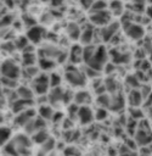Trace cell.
<instances>
[{"label":"cell","mask_w":152,"mask_h":156,"mask_svg":"<svg viewBox=\"0 0 152 156\" xmlns=\"http://www.w3.org/2000/svg\"><path fill=\"white\" fill-rule=\"evenodd\" d=\"M94 37H95V29L92 27H86L81 30L79 40H80L81 44H84L86 46V45H91Z\"/></svg>","instance_id":"obj_18"},{"label":"cell","mask_w":152,"mask_h":156,"mask_svg":"<svg viewBox=\"0 0 152 156\" xmlns=\"http://www.w3.org/2000/svg\"><path fill=\"white\" fill-rule=\"evenodd\" d=\"M124 106V98L120 95H113L111 96V104H109V110L118 111Z\"/></svg>","instance_id":"obj_25"},{"label":"cell","mask_w":152,"mask_h":156,"mask_svg":"<svg viewBox=\"0 0 152 156\" xmlns=\"http://www.w3.org/2000/svg\"><path fill=\"white\" fill-rule=\"evenodd\" d=\"M122 29L124 34L133 40H139L145 35V28L140 23L134 22V21L125 20L122 24Z\"/></svg>","instance_id":"obj_2"},{"label":"cell","mask_w":152,"mask_h":156,"mask_svg":"<svg viewBox=\"0 0 152 156\" xmlns=\"http://www.w3.org/2000/svg\"><path fill=\"white\" fill-rule=\"evenodd\" d=\"M113 62H116V63H126V62H129V60H130V56L129 55H126V54H123V52H119V51H114V54H113Z\"/></svg>","instance_id":"obj_28"},{"label":"cell","mask_w":152,"mask_h":156,"mask_svg":"<svg viewBox=\"0 0 152 156\" xmlns=\"http://www.w3.org/2000/svg\"><path fill=\"white\" fill-rule=\"evenodd\" d=\"M77 118L79 119L80 124H90L95 119V112L90 106H79L77 112Z\"/></svg>","instance_id":"obj_10"},{"label":"cell","mask_w":152,"mask_h":156,"mask_svg":"<svg viewBox=\"0 0 152 156\" xmlns=\"http://www.w3.org/2000/svg\"><path fill=\"white\" fill-rule=\"evenodd\" d=\"M77 154H78L77 149H75V147H72V146H69V147H67V149L64 150V155H67V156H74V155H77Z\"/></svg>","instance_id":"obj_42"},{"label":"cell","mask_w":152,"mask_h":156,"mask_svg":"<svg viewBox=\"0 0 152 156\" xmlns=\"http://www.w3.org/2000/svg\"><path fill=\"white\" fill-rule=\"evenodd\" d=\"M129 113L134 119H142L145 116V112L141 107H129Z\"/></svg>","instance_id":"obj_30"},{"label":"cell","mask_w":152,"mask_h":156,"mask_svg":"<svg viewBox=\"0 0 152 156\" xmlns=\"http://www.w3.org/2000/svg\"><path fill=\"white\" fill-rule=\"evenodd\" d=\"M63 94H64V91L60 87L51 88V91H50V94L47 96L50 105L52 106V105H56L58 102H63Z\"/></svg>","instance_id":"obj_16"},{"label":"cell","mask_w":152,"mask_h":156,"mask_svg":"<svg viewBox=\"0 0 152 156\" xmlns=\"http://www.w3.org/2000/svg\"><path fill=\"white\" fill-rule=\"evenodd\" d=\"M126 83L131 87V89H136L137 87H140V82L137 80V78L135 76H129L126 78Z\"/></svg>","instance_id":"obj_40"},{"label":"cell","mask_w":152,"mask_h":156,"mask_svg":"<svg viewBox=\"0 0 152 156\" xmlns=\"http://www.w3.org/2000/svg\"><path fill=\"white\" fill-rule=\"evenodd\" d=\"M108 58V54L106 51V48L103 45H95L91 55L84 61L85 65L95 71L101 72L102 68L106 66Z\"/></svg>","instance_id":"obj_1"},{"label":"cell","mask_w":152,"mask_h":156,"mask_svg":"<svg viewBox=\"0 0 152 156\" xmlns=\"http://www.w3.org/2000/svg\"><path fill=\"white\" fill-rule=\"evenodd\" d=\"M64 78L68 82V84L74 88H83L86 83V77L84 72L77 69L75 67L67 68L64 72Z\"/></svg>","instance_id":"obj_3"},{"label":"cell","mask_w":152,"mask_h":156,"mask_svg":"<svg viewBox=\"0 0 152 156\" xmlns=\"http://www.w3.org/2000/svg\"><path fill=\"white\" fill-rule=\"evenodd\" d=\"M108 4L105 0H95L92 6H91V11H102V10H107Z\"/></svg>","instance_id":"obj_34"},{"label":"cell","mask_w":152,"mask_h":156,"mask_svg":"<svg viewBox=\"0 0 152 156\" xmlns=\"http://www.w3.org/2000/svg\"><path fill=\"white\" fill-rule=\"evenodd\" d=\"M1 49L4 51H7V52H13L16 49V45H15V41H7V43H4L1 45Z\"/></svg>","instance_id":"obj_39"},{"label":"cell","mask_w":152,"mask_h":156,"mask_svg":"<svg viewBox=\"0 0 152 156\" xmlns=\"http://www.w3.org/2000/svg\"><path fill=\"white\" fill-rule=\"evenodd\" d=\"M0 83H1V85H2L4 88H10V89H12V88L16 87L17 80H16V79H11V78H6V77H1Z\"/></svg>","instance_id":"obj_35"},{"label":"cell","mask_w":152,"mask_h":156,"mask_svg":"<svg viewBox=\"0 0 152 156\" xmlns=\"http://www.w3.org/2000/svg\"><path fill=\"white\" fill-rule=\"evenodd\" d=\"M135 143L140 147L152 144V130L151 128H139L135 133Z\"/></svg>","instance_id":"obj_8"},{"label":"cell","mask_w":152,"mask_h":156,"mask_svg":"<svg viewBox=\"0 0 152 156\" xmlns=\"http://www.w3.org/2000/svg\"><path fill=\"white\" fill-rule=\"evenodd\" d=\"M35 116H36V111L33 107L27 108V110H24V111H22V112H19V113L16 115V117H15V124H18V126L24 127Z\"/></svg>","instance_id":"obj_12"},{"label":"cell","mask_w":152,"mask_h":156,"mask_svg":"<svg viewBox=\"0 0 152 156\" xmlns=\"http://www.w3.org/2000/svg\"><path fill=\"white\" fill-rule=\"evenodd\" d=\"M103 83H105V87H106V90H107V91H109V93H114V91H116V89H117V83H116L114 79L108 78V79H106Z\"/></svg>","instance_id":"obj_37"},{"label":"cell","mask_w":152,"mask_h":156,"mask_svg":"<svg viewBox=\"0 0 152 156\" xmlns=\"http://www.w3.org/2000/svg\"><path fill=\"white\" fill-rule=\"evenodd\" d=\"M49 80H50V88H57V87H60L62 78L58 73L52 72L51 74H49Z\"/></svg>","instance_id":"obj_31"},{"label":"cell","mask_w":152,"mask_h":156,"mask_svg":"<svg viewBox=\"0 0 152 156\" xmlns=\"http://www.w3.org/2000/svg\"><path fill=\"white\" fill-rule=\"evenodd\" d=\"M38 63H39V68L43 71H50L56 66L55 60H50V58H45V57H39Z\"/></svg>","instance_id":"obj_26"},{"label":"cell","mask_w":152,"mask_h":156,"mask_svg":"<svg viewBox=\"0 0 152 156\" xmlns=\"http://www.w3.org/2000/svg\"><path fill=\"white\" fill-rule=\"evenodd\" d=\"M2 85H1V83H0V98H2Z\"/></svg>","instance_id":"obj_46"},{"label":"cell","mask_w":152,"mask_h":156,"mask_svg":"<svg viewBox=\"0 0 152 156\" xmlns=\"http://www.w3.org/2000/svg\"><path fill=\"white\" fill-rule=\"evenodd\" d=\"M91 101H92L91 94L88 90L80 89V90L75 91L73 95V102L78 106H89Z\"/></svg>","instance_id":"obj_13"},{"label":"cell","mask_w":152,"mask_h":156,"mask_svg":"<svg viewBox=\"0 0 152 156\" xmlns=\"http://www.w3.org/2000/svg\"><path fill=\"white\" fill-rule=\"evenodd\" d=\"M142 110H143V112H145V115L147 116V117H150V118H152V94L145 100V102H143V105H142Z\"/></svg>","instance_id":"obj_32"},{"label":"cell","mask_w":152,"mask_h":156,"mask_svg":"<svg viewBox=\"0 0 152 156\" xmlns=\"http://www.w3.org/2000/svg\"><path fill=\"white\" fill-rule=\"evenodd\" d=\"M30 88H32V90L35 95H39V96L45 95L50 89L49 76L46 73H39L36 77H34L32 79Z\"/></svg>","instance_id":"obj_4"},{"label":"cell","mask_w":152,"mask_h":156,"mask_svg":"<svg viewBox=\"0 0 152 156\" xmlns=\"http://www.w3.org/2000/svg\"><path fill=\"white\" fill-rule=\"evenodd\" d=\"M119 156H131V155H130V152H123V154H120Z\"/></svg>","instance_id":"obj_45"},{"label":"cell","mask_w":152,"mask_h":156,"mask_svg":"<svg viewBox=\"0 0 152 156\" xmlns=\"http://www.w3.org/2000/svg\"><path fill=\"white\" fill-rule=\"evenodd\" d=\"M38 113H39V117H41L45 121H50L52 119L54 115H55V111L52 108L51 105H40L39 106V110H38Z\"/></svg>","instance_id":"obj_22"},{"label":"cell","mask_w":152,"mask_h":156,"mask_svg":"<svg viewBox=\"0 0 152 156\" xmlns=\"http://www.w3.org/2000/svg\"><path fill=\"white\" fill-rule=\"evenodd\" d=\"M50 138V135H49V132L44 128V129H40V130H36L34 134H33V136H32V141H34V143H36V144H44L47 139Z\"/></svg>","instance_id":"obj_23"},{"label":"cell","mask_w":152,"mask_h":156,"mask_svg":"<svg viewBox=\"0 0 152 156\" xmlns=\"http://www.w3.org/2000/svg\"><path fill=\"white\" fill-rule=\"evenodd\" d=\"M120 28V24L118 23V22H109L108 24H106L105 27H102L101 29H100V37H101V39H102V41L103 43H107V41H109L114 35H116V33L118 32V29Z\"/></svg>","instance_id":"obj_9"},{"label":"cell","mask_w":152,"mask_h":156,"mask_svg":"<svg viewBox=\"0 0 152 156\" xmlns=\"http://www.w3.org/2000/svg\"><path fill=\"white\" fill-rule=\"evenodd\" d=\"M28 44H29V40H28V38L26 37V35H22V37H18V38H16V40H15V45H16V49H18V50H24L27 46H28Z\"/></svg>","instance_id":"obj_29"},{"label":"cell","mask_w":152,"mask_h":156,"mask_svg":"<svg viewBox=\"0 0 152 156\" xmlns=\"http://www.w3.org/2000/svg\"><path fill=\"white\" fill-rule=\"evenodd\" d=\"M2 122V117H1V115H0V123Z\"/></svg>","instance_id":"obj_47"},{"label":"cell","mask_w":152,"mask_h":156,"mask_svg":"<svg viewBox=\"0 0 152 156\" xmlns=\"http://www.w3.org/2000/svg\"><path fill=\"white\" fill-rule=\"evenodd\" d=\"M108 11L113 16H122L124 13V4L122 0H112L108 4Z\"/></svg>","instance_id":"obj_19"},{"label":"cell","mask_w":152,"mask_h":156,"mask_svg":"<svg viewBox=\"0 0 152 156\" xmlns=\"http://www.w3.org/2000/svg\"><path fill=\"white\" fill-rule=\"evenodd\" d=\"M4 152L6 154V156H18L19 155L17 149H16V146L11 141L4 145Z\"/></svg>","instance_id":"obj_33"},{"label":"cell","mask_w":152,"mask_h":156,"mask_svg":"<svg viewBox=\"0 0 152 156\" xmlns=\"http://www.w3.org/2000/svg\"><path fill=\"white\" fill-rule=\"evenodd\" d=\"M21 68L18 67V65L12 61V60H5L1 65H0V74L1 77H6V78H11V79H18V77L21 76Z\"/></svg>","instance_id":"obj_5"},{"label":"cell","mask_w":152,"mask_h":156,"mask_svg":"<svg viewBox=\"0 0 152 156\" xmlns=\"http://www.w3.org/2000/svg\"><path fill=\"white\" fill-rule=\"evenodd\" d=\"M126 100H128V104L130 107H141L145 102V100L141 95V91L139 89H131L126 96Z\"/></svg>","instance_id":"obj_14"},{"label":"cell","mask_w":152,"mask_h":156,"mask_svg":"<svg viewBox=\"0 0 152 156\" xmlns=\"http://www.w3.org/2000/svg\"><path fill=\"white\" fill-rule=\"evenodd\" d=\"M94 1H95V0H79L80 5H81L83 7H85V9H91Z\"/></svg>","instance_id":"obj_41"},{"label":"cell","mask_w":152,"mask_h":156,"mask_svg":"<svg viewBox=\"0 0 152 156\" xmlns=\"http://www.w3.org/2000/svg\"><path fill=\"white\" fill-rule=\"evenodd\" d=\"M45 34H46V29L45 28H43L40 26H34V27L28 29L26 37L28 38L29 43H32L34 45V44H39L44 39Z\"/></svg>","instance_id":"obj_11"},{"label":"cell","mask_w":152,"mask_h":156,"mask_svg":"<svg viewBox=\"0 0 152 156\" xmlns=\"http://www.w3.org/2000/svg\"><path fill=\"white\" fill-rule=\"evenodd\" d=\"M33 100H23V99H17V100H15L13 101V104H12V111L17 115V113H19V112H22V111H24V110H27V108H30L32 106H33Z\"/></svg>","instance_id":"obj_17"},{"label":"cell","mask_w":152,"mask_h":156,"mask_svg":"<svg viewBox=\"0 0 152 156\" xmlns=\"http://www.w3.org/2000/svg\"><path fill=\"white\" fill-rule=\"evenodd\" d=\"M146 15H147V18H148V20H152V5H150V6L147 7Z\"/></svg>","instance_id":"obj_43"},{"label":"cell","mask_w":152,"mask_h":156,"mask_svg":"<svg viewBox=\"0 0 152 156\" xmlns=\"http://www.w3.org/2000/svg\"><path fill=\"white\" fill-rule=\"evenodd\" d=\"M39 52H40V57H45V58H50V60H57L58 56L62 54V51L60 49H57L56 46H54L51 44L41 48Z\"/></svg>","instance_id":"obj_15"},{"label":"cell","mask_w":152,"mask_h":156,"mask_svg":"<svg viewBox=\"0 0 152 156\" xmlns=\"http://www.w3.org/2000/svg\"><path fill=\"white\" fill-rule=\"evenodd\" d=\"M80 33H81V29L77 23H69L67 26V34L72 40L79 39L80 38Z\"/></svg>","instance_id":"obj_24"},{"label":"cell","mask_w":152,"mask_h":156,"mask_svg":"<svg viewBox=\"0 0 152 156\" xmlns=\"http://www.w3.org/2000/svg\"><path fill=\"white\" fill-rule=\"evenodd\" d=\"M11 129L7 127H0V145H5L11 138Z\"/></svg>","instance_id":"obj_27"},{"label":"cell","mask_w":152,"mask_h":156,"mask_svg":"<svg viewBox=\"0 0 152 156\" xmlns=\"http://www.w3.org/2000/svg\"><path fill=\"white\" fill-rule=\"evenodd\" d=\"M68 57L72 63H79L80 61H83V48L79 45H73Z\"/></svg>","instance_id":"obj_20"},{"label":"cell","mask_w":152,"mask_h":156,"mask_svg":"<svg viewBox=\"0 0 152 156\" xmlns=\"http://www.w3.org/2000/svg\"><path fill=\"white\" fill-rule=\"evenodd\" d=\"M16 93H17L18 99H23V100H33V96L35 95V94L33 93L32 88H30V87H26V85L17 87Z\"/></svg>","instance_id":"obj_21"},{"label":"cell","mask_w":152,"mask_h":156,"mask_svg":"<svg viewBox=\"0 0 152 156\" xmlns=\"http://www.w3.org/2000/svg\"><path fill=\"white\" fill-rule=\"evenodd\" d=\"M140 156H141V155H140Z\"/></svg>","instance_id":"obj_48"},{"label":"cell","mask_w":152,"mask_h":156,"mask_svg":"<svg viewBox=\"0 0 152 156\" xmlns=\"http://www.w3.org/2000/svg\"><path fill=\"white\" fill-rule=\"evenodd\" d=\"M62 1H63V0H51V4H52L54 6H58L60 4H62Z\"/></svg>","instance_id":"obj_44"},{"label":"cell","mask_w":152,"mask_h":156,"mask_svg":"<svg viewBox=\"0 0 152 156\" xmlns=\"http://www.w3.org/2000/svg\"><path fill=\"white\" fill-rule=\"evenodd\" d=\"M55 146V140L52 138H49L44 144H41V150L44 154H49Z\"/></svg>","instance_id":"obj_36"},{"label":"cell","mask_w":152,"mask_h":156,"mask_svg":"<svg viewBox=\"0 0 152 156\" xmlns=\"http://www.w3.org/2000/svg\"><path fill=\"white\" fill-rule=\"evenodd\" d=\"M107 117V111L106 108L103 107H98L96 111H95V119H98V121H102Z\"/></svg>","instance_id":"obj_38"},{"label":"cell","mask_w":152,"mask_h":156,"mask_svg":"<svg viewBox=\"0 0 152 156\" xmlns=\"http://www.w3.org/2000/svg\"><path fill=\"white\" fill-rule=\"evenodd\" d=\"M112 18V15L108 10H102V11H91L90 16H89V20L90 22L94 24V26H97V27H105L106 24H108Z\"/></svg>","instance_id":"obj_6"},{"label":"cell","mask_w":152,"mask_h":156,"mask_svg":"<svg viewBox=\"0 0 152 156\" xmlns=\"http://www.w3.org/2000/svg\"><path fill=\"white\" fill-rule=\"evenodd\" d=\"M11 143L16 146L18 154H26L29 150L30 145H32V139H29L24 134H17L12 138Z\"/></svg>","instance_id":"obj_7"}]
</instances>
